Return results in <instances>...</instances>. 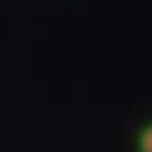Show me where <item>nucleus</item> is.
Returning <instances> with one entry per match:
<instances>
[{
  "label": "nucleus",
  "mask_w": 152,
  "mask_h": 152,
  "mask_svg": "<svg viewBox=\"0 0 152 152\" xmlns=\"http://www.w3.org/2000/svg\"><path fill=\"white\" fill-rule=\"evenodd\" d=\"M137 150L140 152H152V124H145L137 140Z\"/></svg>",
  "instance_id": "nucleus-1"
}]
</instances>
